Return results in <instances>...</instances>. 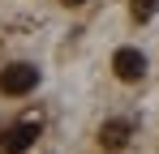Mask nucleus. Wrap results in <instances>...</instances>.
Returning <instances> with one entry per match:
<instances>
[{"label":"nucleus","instance_id":"6","mask_svg":"<svg viewBox=\"0 0 159 154\" xmlns=\"http://www.w3.org/2000/svg\"><path fill=\"white\" fill-rule=\"evenodd\" d=\"M65 4H73V9H78V4H86V0H65Z\"/></svg>","mask_w":159,"mask_h":154},{"label":"nucleus","instance_id":"4","mask_svg":"<svg viewBox=\"0 0 159 154\" xmlns=\"http://www.w3.org/2000/svg\"><path fill=\"white\" fill-rule=\"evenodd\" d=\"M125 141H129V120H107L99 128V146H107V150H120Z\"/></svg>","mask_w":159,"mask_h":154},{"label":"nucleus","instance_id":"3","mask_svg":"<svg viewBox=\"0 0 159 154\" xmlns=\"http://www.w3.org/2000/svg\"><path fill=\"white\" fill-rule=\"evenodd\" d=\"M34 137H39V128H34V124H17L9 137H4L0 150H4V154H26L30 146H34Z\"/></svg>","mask_w":159,"mask_h":154},{"label":"nucleus","instance_id":"5","mask_svg":"<svg viewBox=\"0 0 159 154\" xmlns=\"http://www.w3.org/2000/svg\"><path fill=\"white\" fill-rule=\"evenodd\" d=\"M159 13V0H133V17L138 22H146V17H155Z\"/></svg>","mask_w":159,"mask_h":154},{"label":"nucleus","instance_id":"2","mask_svg":"<svg viewBox=\"0 0 159 154\" xmlns=\"http://www.w3.org/2000/svg\"><path fill=\"white\" fill-rule=\"evenodd\" d=\"M112 69H116L120 81H142V77H146V56L138 47H120L112 56Z\"/></svg>","mask_w":159,"mask_h":154},{"label":"nucleus","instance_id":"1","mask_svg":"<svg viewBox=\"0 0 159 154\" xmlns=\"http://www.w3.org/2000/svg\"><path fill=\"white\" fill-rule=\"evenodd\" d=\"M34 86H39V69L26 64V60H17V64L0 69V94H30Z\"/></svg>","mask_w":159,"mask_h":154}]
</instances>
